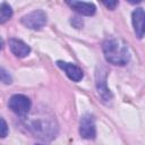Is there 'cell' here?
I'll return each mask as SVG.
<instances>
[{"label": "cell", "mask_w": 145, "mask_h": 145, "mask_svg": "<svg viewBox=\"0 0 145 145\" xmlns=\"http://www.w3.org/2000/svg\"><path fill=\"white\" fill-rule=\"evenodd\" d=\"M105 60L116 66H123L130 59V52L125 41L116 37H109L102 45Z\"/></svg>", "instance_id": "cell-1"}, {"label": "cell", "mask_w": 145, "mask_h": 145, "mask_svg": "<svg viewBox=\"0 0 145 145\" xmlns=\"http://www.w3.org/2000/svg\"><path fill=\"white\" fill-rule=\"evenodd\" d=\"M31 131L35 135V137L43 140H51L56 137L58 127L56 121L52 119H37L33 120L29 123Z\"/></svg>", "instance_id": "cell-2"}, {"label": "cell", "mask_w": 145, "mask_h": 145, "mask_svg": "<svg viewBox=\"0 0 145 145\" xmlns=\"http://www.w3.org/2000/svg\"><path fill=\"white\" fill-rule=\"evenodd\" d=\"M9 109L19 117H26L31 109V100L23 94H15L9 99Z\"/></svg>", "instance_id": "cell-3"}, {"label": "cell", "mask_w": 145, "mask_h": 145, "mask_svg": "<svg viewBox=\"0 0 145 145\" xmlns=\"http://www.w3.org/2000/svg\"><path fill=\"white\" fill-rule=\"evenodd\" d=\"M22 24L27 28L39 31L43 28L46 24V14L43 10H34L22 18Z\"/></svg>", "instance_id": "cell-4"}, {"label": "cell", "mask_w": 145, "mask_h": 145, "mask_svg": "<svg viewBox=\"0 0 145 145\" xmlns=\"http://www.w3.org/2000/svg\"><path fill=\"white\" fill-rule=\"evenodd\" d=\"M79 134L85 139H93L96 136V127L94 117L89 113L82 116L79 121Z\"/></svg>", "instance_id": "cell-5"}, {"label": "cell", "mask_w": 145, "mask_h": 145, "mask_svg": "<svg viewBox=\"0 0 145 145\" xmlns=\"http://www.w3.org/2000/svg\"><path fill=\"white\" fill-rule=\"evenodd\" d=\"M133 27L135 35L142 39L145 35V10L143 8H136L131 15Z\"/></svg>", "instance_id": "cell-6"}, {"label": "cell", "mask_w": 145, "mask_h": 145, "mask_svg": "<svg viewBox=\"0 0 145 145\" xmlns=\"http://www.w3.org/2000/svg\"><path fill=\"white\" fill-rule=\"evenodd\" d=\"M57 65L60 69H62L66 75L72 80V82H79L82 80V78L84 77V74H83V70L76 66L75 63H70V62H65V61H57Z\"/></svg>", "instance_id": "cell-7"}, {"label": "cell", "mask_w": 145, "mask_h": 145, "mask_svg": "<svg viewBox=\"0 0 145 145\" xmlns=\"http://www.w3.org/2000/svg\"><path fill=\"white\" fill-rule=\"evenodd\" d=\"M67 5L75 10L76 12L84 15V16H93L96 11V8L91 2H84V1H67Z\"/></svg>", "instance_id": "cell-8"}, {"label": "cell", "mask_w": 145, "mask_h": 145, "mask_svg": "<svg viewBox=\"0 0 145 145\" xmlns=\"http://www.w3.org/2000/svg\"><path fill=\"white\" fill-rule=\"evenodd\" d=\"M9 48H10V51L18 58H24V57L28 56L31 52V48L25 42H23L22 40H18V39H10Z\"/></svg>", "instance_id": "cell-9"}, {"label": "cell", "mask_w": 145, "mask_h": 145, "mask_svg": "<svg viewBox=\"0 0 145 145\" xmlns=\"http://www.w3.org/2000/svg\"><path fill=\"white\" fill-rule=\"evenodd\" d=\"M104 71H97L96 72V87L99 95L102 97L103 101H109L111 100V93L110 89L106 87V82H105V74Z\"/></svg>", "instance_id": "cell-10"}, {"label": "cell", "mask_w": 145, "mask_h": 145, "mask_svg": "<svg viewBox=\"0 0 145 145\" xmlns=\"http://www.w3.org/2000/svg\"><path fill=\"white\" fill-rule=\"evenodd\" d=\"M11 16H12V9H11V7L8 3L2 2L1 3V7H0V23L1 24H5Z\"/></svg>", "instance_id": "cell-11"}, {"label": "cell", "mask_w": 145, "mask_h": 145, "mask_svg": "<svg viewBox=\"0 0 145 145\" xmlns=\"http://www.w3.org/2000/svg\"><path fill=\"white\" fill-rule=\"evenodd\" d=\"M0 76H1V82H2L3 84H10V83H11V77H10V75L7 74V71H6L3 68H1V70H0Z\"/></svg>", "instance_id": "cell-12"}, {"label": "cell", "mask_w": 145, "mask_h": 145, "mask_svg": "<svg viewBox=\"0 0 145 145\" xmlns=\"http://www.w3.org/2000/svg\"><path fill=\"white\" fill-rule=\"evenodd\" d=\"M0 121H1V137L5 138L7 136V134H8V126H7V123H6L3 118H1Z\"/></svg>", "instance_id": "cell-13"}, {"label": "cell", "mask_w": 145, "mask_h": 145, "mask_svg": "<svg viewBox=\"0 0 145 145\" xmlns=\"http://www.w3.org/2000/svg\"><path fill=\"white\" fill-rule=\"evenodd\" d=\"M106 8H109V9H111V10H113L117 6H118V1H103L102 2Z\"/></svg>", "instance_id": "cell-14"}, {"label": "cell", "mask_w": 145, "mask_h": 145, "mask_svg": "<svg viewBox=\"0 0 145 145\" xmlns=\"http://www.w3.org/2000/svg\"><path fill=\"white\" fill-rule=\"evenodd\" d=\"M36 145H42V144H36Z\"/></svg>", "instance_id": "cell-15"}]
</instances>
